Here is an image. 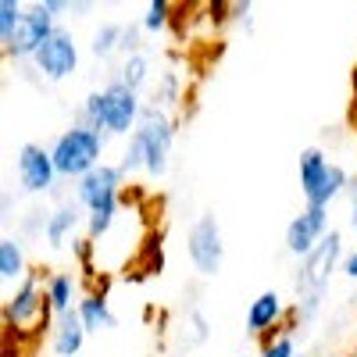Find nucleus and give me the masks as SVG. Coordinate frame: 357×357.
Instances as JSON below:
<instances>
[{
  "instance_id": "27",
  "label": "nucleus",
  "mask_w": 357,
  "mask_h": 357,
  "mask_svg": "<svg viewBox=\"0 0 357 357\" xmlns=\"http://www.w3.org/2000/svg\"><path fill=\"white\" fill-rule=\"evenodd\" d=\"M190 321H193V343H204L207 340V318L200 311H190Z\"/></svg>"
},
{
  "instance_id": "20",
  "label": "nucleus",
  "mask_w": 357,
  "mask_h": 357,
  "mask_svg": "<svg viewBox=\"0 0 357 357\" xmlns=\"http://www.w3.org/2000/svg\"><path fill=\"white\" fill-rule=\"evenodd\" d=\"M329 158H325L318 146H307V151L301 154V190H304V200L318 190V183H321V175L329 172Z\"/></svg>"
},
{
  "instance_id": "19",
  "label": "nucleus",
  "mask_w": 357,
  "mask_h": 357,
  "mask_svg": "<svg viewBox=\"0 0 357 357\" xmlns=\"http://www.w3.org/2000/svg\"><path fill=\"white\" fill-rule=\"evenodd\" d=\"M47 301H50V311L61 318V314H68L75 304V279L68 275V272H54L50 279H47Z\"/></svg>"
},
{
  "instance_id": "4",
  "label": "nucleus",
  "mask_w": 357,
  "mask_h": 357,
  "mask_svg": "<svg viewBox=\"0 0 357 357\" xmlns=\"http://www.w3.org/2000/svg\"><path fill=\"white\" fill-rule=\"evenodd\" d=\"M343 236L340 229H329V236L301 261V272H296V301H311V296H325L329 279L336 268H343Z\"/></svg>"
},
{
  "instance_id": "8",
  "label": "nucleus",
  "mask_w": 357,
  "mask_h": 357,
  "mask_svg": "<svg viewBox=\"0 0 357 357\" xmlns=\"http://www.w3.org/2000/svg\"><path fill=\"white\" fill-rule=\"evenodd\" d=\"M47 311H50L47 286L36 275H29L25 282H18L15 293L4 301V321H8V329H15V333H25L36 318H47Z\"/></svg>"
},
{
  "instance_id": "13",
  "label": "nucleus",
  "mask_w": 357,
  "mask_h": 357,
  "mask_svg": "<svg viewBox=\"0 0 357 357\" xmlns=\"http://www.w3.org/2000/svg\"><path fill=\"white\" fill-rule=\"evenodd\" d=\"M86 336L89 333H86V325L79 318V307H72L68 314L57 318L54 329H50V350H54V357H75L82 350Z\"/></svg>"
},
{
  "instance_id": "22",
  "label": "nucleus",
  "mask_w": 357,
  "mask_h": 357,
  "mask_svg": "<svg viewBox=\"0 0 357 357\" xmlns=\"http://www.w3.org/2000/svg\"><path fill=\"white\" fill-rule=\"evenodd\" d=\"M111 79H118L122 86H129L132 93H139V89L151 82V57H146V54H132V57H126L122 68H118Z\"/></svg>"
},
{
  "instance_id": "14",
  "label": "nucleus",
  "mask_w": 357,
  "mask_h": 357,
  "mask_svg": "<svg viewBox=\"0 0 357 357\" xmlns=\"http://www.w3.org/2000/svg\"><path fill=\"white\" fill-rule=\"evenodd\" d=\"M86 207L79 204V200H61L50 211V218H47V243L54 247V250H61L65 243H68V236L79 229V225H86Z\"/></svg>"
},
{
  "instance_id": "26",
  "label": "nucleus",
  "mask_w": 357,
  "mask_h": 357,
  "mask_svg": "<svg viewBox=\"0 0 357 357\" xmlns=\"http://www.w3.org/2000/svg\"><path fill=\"white\" fill-rule=\"evenodd\" d=\"M257 357H296V347H293V336H275L261 347Z\"/></svg>"
},
{
  "instance_id": "21",
  "label": "nucleus",
  "mask_w": 357,
  "mask_h": 357,
  "mask_svg": "<svg viewBox=\"0 0 357 357\" xmlns=\"http://www.w3.org/2000/svg\"><path fill=\"white\" fill-rule=\"evenodd\" d=\"M114 218H118V197L97 204V207H89L86 211V240H104V236L114 229Z\"/></svg>"
},
{
  "instance_id": "9",
  "label": "nucleus",
  "mask_w": 357,
  "mask_h": 357,
  "mask_svg": "<svg viewBox=\"0 0 357 357\" xmlns=\"http://www.w3.org/2000/svg\"><path fill=\"white\" fill-rule=\"evenodd\" d=\"M15 175H18V186L25 193H50L54 183L61 175L54 168V158L47 146L40 143H22L18 146V158H15Z\"/></svg>"
},
{
  "instance_id": "17",
  "label": "nucleus",
  "mask_w": 357,
  "mask_h": 357,
  "mask_svg": "<svg viewBox=\"0 0 357 357\" xmlns=\"http://www.w3.org/2000/svg\"><path fill=\"white\" fill-rule=\"evenodd\" d=\"M25 250L15 236H4L0 240V282H25Z\"/></svg>"
},
{
  "instance_id": "6",
  "label": "nucleus",
  "mask_w": 357,
  "mask_h": 357,
  "mask_svg": "<svg viewBox=\"0 0 357 357\" xmlns=\"http://www.w3.org/2000/svg\"><path fill=\"white\" fill-rule=\"evenodd\" d=\"M57 33V22L54 15L43 8V0L40 4H33L25 11V22L18 25V33L4 43V54L11 57V61H33V57L40 54V47Z\"/></svg>"
},
{
  "instance_id": "23",
  "label": "nucleus",
  "mask_w": 357,
  "mask_h": 357,
  "mask_svg": "<svg viewBox=\"0 0 357 357\" xmlns=\"http://www.w3.org/2000/svg\"><path fill=\"white\" fill-rule=\"evenodd\" d=\"M25 4H18V0H0V43H8L15 33H18V25L25 22Z\"/></svg>"
},
{
  "instance_id": "15",
  "label": "nucleus",
  "mask_w": 357,
  "mask_h": 357,
  "mask_svg": "<svg viewBox=\"0 0 357 357\" xmlns=\"http://www.w3.org/2000/svg\"><path fill=\"white\" fill-rule=\"evenodd\" d=\"M75 307H79V318H82V325H86V333H104V329H114V321H118L104 293H86Z\"/></svg>"
},
{
  "instance_id": "16",
  "label": "nucleus",
  "mask_w": 357,
  "mask_h": 357,
  "mask_svg": "<svg viewBox=\"0 0 357 357\" xmlns=\"http://www.w3.org/2000/svg\"><path fill=\"white\" fill-rule=\"evenodd\" d=\"M350 178H354V175H347L340 165H329V172L321 175L318 190L307 197V204H311V207H333L340 197H347V190H350Z\"/></svg>"
},
{
  "instance_id": "28",
  "label": "nucleus",
  "mask_w": 357,
  "mask_h": 357,
  "mask_svg": "<svg viewBox=\"0 0 357 357\" xmlns=\"http://www.w3.org/2000/svg\"><path fill=\"white\" fill-rule=\"evenodd\" d=\"M347 200H350V225L357 229V175L350 178V190H347Z\"/></svg>"
},
{
  "instance_id": "3",
  "label": "nucleus",
  "mask_w": 357,
  "mask_h": 357,
  "mask_svg": "<svg viewBox=\"0 0 357 357\" xmlns=\"http://www.w3.org/2000/svg\"><path fill=\"white\" fill-rule=\"evenodd\" d=\"M104 146H107V136H100L89 126L75 122V126H68L61 136L54 139L50 158H54L57 175H61V178H75V183H79V178H86L93 168L104 165Z\"/></svg>"
},
{
  "instance_id": "5",
  "label": "nucleus",
  "mask_w": 357,
  "mask_h": 357,
  "mask_svg": "<svg viewBox=\"0 0 357 357\" xmlns=\"http://www.w3.org/2000/svg\"><path fill=\"white\" fill-rule=\"evenodd\" d=\"M186 254H190V264L193 272L211 279L222 272V261H225V243H222V225L211 211H204L193 225H190V236H186Z\"/></svg>"
},
{
  "instance_id": "18",
  "label": "nucleus",
  "mask_w": 357,
  "mask_h": 357,
  "mask_svg": "<svg viewBox=\"0 0 357 357\" xmlns=\"http://www.w3.org/2000/svg\"><path fill=\"white\" fill-rule=\"evenodd\" d=\"M122 36H126V22H107V25H100L97 33H93V43H89V54L100 57V61H111V57H118V54L126 57Z\"/></svg>"
},
{
  "instance_id": "2",
  "label": "nucleus",
  "mask_w": 357,
  "mask_h": 357,
  "mask_svg": "<svg viewBox=\"0 0 357 357\" xmlns=\"http://www.w3.org/2000/svg\"><path fill=\"white\" fill-rule=\"evenodd\" d=\"M139 114H143L139 93H132L118 79H111L104 89L86 93V100L79 107V122L100 136H132L139 126Z\"/></svg>"
},
{
  "instance_id": "10",
  "label": "nucleus",
  "mask_w": 357,
  "mask_h": 357,
  "mask_svg": "<svg viewBox=\"0 0 357 357\" xmlns=\"http://www.w3.org/2000/svg\"><path fill=\"white\" fill-rule=\"evenodd\" d=\"M325 236H329V207H311L307 204L304 211L286 225V250L304 261Z\"/></svg>"
},
{
  "instance_id": "11",
  "label": "nucleus",
  "mask_w": 357,
  "mask_h": 357,
  "mask_svg": "<svg viewBox=\"0 0 357 357\" xmlns=\"http://www.w3.org/2000/svg\"><path fill=\"white\" fill-rule=\"evenodd\" d=\"M122 186H126L122 165H107V161H104L100 168H93L86 178H79V183H75V200L89 211V207H97V204L118 197V193H122Z\"/></svg>"
},
{
  "instance_id": "25",
  "label": "nucleus",
  "mask_w": 357,
  "mask_h": 357,
  "mask_svg": "<svg viewBox=\"0 0 357 357\" xmlns=\"http://www.w3.org/2000/svg\"><path fill=\"white\" fill-rule=\"evenodd\" d=\"M175 100H178V79L175 75H165L161 82H158V89H154V107H161V111H168V107H175Z\"/></svg>"
},
{
  "instance_id": "1",
  "label": "nucleus",
  "mask_w": 357,
  "mask_h": 357,
  "mask_svg": "<svg viewBox=\"0 0 357 357\" xmlns=\"http://www.w3.org/2000/svg\"><path fill=\"white\" fill-rule=\"evenodd\" d=\"M172 143H175V126H172V114L154 107V104H143L139 114V126L126 143V154H122V172L136 175L146 172L161 178L168 172V158H172Z\"/></svg>"
},
{
  "instance_id": "24",
  "label": "nucleus",
  "mask_w": 357,
  "mask_h": 357,
  "mask_svg": "<svg viewBox=\"0 0 357 357\" xmlns=\"http://www.w3.org/2000/svg\"><path fill=\"white\" fill-rule=\"evenodd\" d=\"M168 22H172V4L168 0H151L139 25H143V33H165Z\"/></svg>"
},
{
  "instance_id": "7",
  "label": "nucleus",
  "mask_w": 357,
  "mask_h": 357,
  "mask_svg": "<svg viewBox=\"0 0 357 357\" xmlns=\"http://www.w3.org/2000/svg\"><path fill=\"white\" fill-rule=\"evenodd\" d=\"M33 65H36L40 79H47V82H65V79H72V75L79 72V43H75V36L68 33V29L57 25V33H54V36L40 47V54L33 57Z\"/></svg>"
},
{
  "instance_id": "12",
  "label": "nucleus",
  "mask_w": 357,
  "mask_h": 357,
  "mask_svg": "<svg viewBox=\"0 0 357 357\" xmlns=\"http://www.w3.org/2000/svg\"><path fill=\"white\" fill-rule=\"evenodd\" d=\"M286 318V301L275 289H264L257 293L250 307H247V333L250 336H264V333H275Z\"/></svg>"
},
{
  "instance_id": "29",
  "label": "nucleus",
  "mask_w": 357,
  "mask_h": 357,
  "mask_svg": "<svg viewBox=\"0 0 357 357\" xmlns=\"http://www.w3.org/2000/svg\"><path fill=\"white\" fill-rule=\"evenodd\" d=\"M340 272H343L347 279H357V250H350V254L343 257V268H340Z\"/></svg>"
},
{
  "instance_id": "30",
  "label": "nucleus",
  "mask_w": 357,
  "mask_h": 357,
  "mask_svg": "<svg viewBox=\"0 0 357 357\" xmlns=\"http://www.w3.org/2000/svg\"><path fill=\"white\" fill-rule=\"evenodd\" d=\"M350 82H354V89H357V65H354V75H350Z\"/></svg>"
}]
</instances>
